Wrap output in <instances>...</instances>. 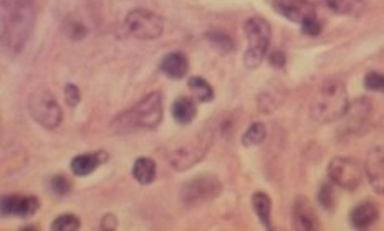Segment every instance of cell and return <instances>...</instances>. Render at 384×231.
<instances>
[{"label": "cell", "instance_id": "6da1fadb", "mask_svg": "<svg viewBox=\"0 0 384 231\" xmlns=\"http://www.w3.org/2000/svg\"><path fill=\"white\" fill-rule=\"evenodd\" d=\"M33 0H2V46L10 55L25 48L35 25Z\"/></svg>", "mask_w": 384, "mask_h": 231}, {"label": "cell", "instance_id": "7a4b0ae2", "mask_svg": "<svg viewBox=\"0 0 384 231\" xmlns=\"http://www.w3.org/2000/svg\"><path fill=\"white\" fill-rule=\"evenodd\" d=\"M348 109H350V100H348L346 86L336 78H328L321 83L310 107L311 117L321 124L343 119Z\"/></svg>", "mask_w": 384, "mask_h": 231}, {"label": "cell", "instance_id": "3957f363", "mask_svg": "<svg viewBox=\"0 0 384 231\" xmlns=\"http://www.w3.org/2000/svg\"><path fill=\"white\" fill-rule=\"evenodd\" d=\"M162 121V95L152 91L136 102L130 111L118 117L121 129H156Z\"/></svg>", "mask_w": 384, "mask_h": 231}, {"label": "cell", "instance_id": "277c9868", "mask_svg": "<svg viewBox=\"0 0 384 231\" xmlns=\"http://www.w3.org/2000/svg\"><path fill=\"white\" fill-rule=\"evenodd\" d=\"M244 32L247 37V51H245L244 63L249 70H255L267 58L270 40H272V28L265 18L250 17L244 23Z\"/></svg>", "mask_w": 384, "mask_h": 231}, {"label": "cell", "instance_id": "5b68a950", "mask_svg": "<svg viewBox=\"0 0 384 231\" xmlns=\"http://www.w3.org/2000/svg\"><path fill=\"white\" fill-rule=\"evenodd\" d=\"M222 193V182L212 173H201L182 185L179 190V200L184 207L194 208L209 203Z\"/></svg>", "mask_w": 384, "mask_h": 231}, {"label": "cell", "instance_id": "8992f818", "mask_svg": "<svg viewBox=\"0 0 384 231\" xmlns=\"http://www.w3.org/2000/svg\"><path fill=\"white\" fill-rule=\"evenodd\" d=\"M212 144L211 132H204V134L194 137L191 142L184 144V146L174 149L167 156V162L176 172H184L197 166L199 162L204 161L206 154Z\"/></svg>", "mask_w": 384, "mask_h": 231}, {"label": "cell", "instance_id": "52a82bcc", "mask_svg": "<svg viewBox=\"0 0 384 231\" xmlns=\"http://www.w3.org/2000/svg\"><path fill=\"white\" fill-rule=\"evenodd\" d=\"M28 111L37 124L50 131L56 129L63 119L58 101L48 90H37L30 96Z\"/></svg>", "mask_w": 384, "mask_h": 231}, {"label": "cell", "instance_id": "ba28073f", "mask_svg": "<svg viewBox=\"0 0 384 231\" xmlns=\"http://www.w3.org/2000/svg\"><path fill=\"white\" fill-rule=\"evenodd\" d=\"M126 28L137 40H156L165 32V22L160 15L146 9H135L126 15Z\"/></svg>", "mask_w": 384, "mask_h": 231}, {"label": "cell", "instance_id": "9c48e42d", "mask_svg": "<svg viewBox=\"0 0 384 231\" xmlns=\"http://www.w3.org/2000/svg\"><path fill=\"white\" fill-rule=\"evenodd\" d=\"M365 168L350 157H335L328 163V177L338 187L346 190H356L363 182Z\"/></svg>", "mask_w": 384, "mask_h": 231}, {"label": "cell", "instance_id": "30bf717a", "mask_svg": "<svg viewBox=\"0 0 384 231\" xmlns=\"http://www.w3.org/2000/svg\"><path fill=\"white\" fill-rule=\"evenodd\" d=\"M274 10L294 23L303 25L316 18V7L311 0H272Z\"/></svg>", "mask_w": 384, "mask_h": 231}, {"label": "cell", "instance_id": "8fae6325", "mask_svg": "<svg viewBox=\"0 0 384 231\" xmlns=\"http://www.w3.org/2000/svg\"><path fill=\"white\" fill-rule=\"evenodd\" d=\"M40 202L37 197H22V195H5L2 198L4 217H17V218H30L38 212Z\"/></svg>", "mask_w": 384, "mask_h": 231}, {"label": "cell", "instance_id": "7c38bea8", "mask_svg": "<svg viewBox=\"0 0 384 231\" xmlns=\"http://www.w3.org/2000/svg\"><path fill=\"white\" fill-rule=\"evenodd\" d=\"M365 173L371 188L378 195H384V149L378 146L368 152L365 161Z\"/></svg>", "mask_w": 384, "mask_h": 231}, {"label": "cell", "instance_id": "4fadbf2b", "mask_svg": "<svg viewBox=\"0 0 384 231\" xmlns=\"http://www.w3.org/2000/svg\"><path fill=\"white\" fill-rule=\"evenodd\" d=\"M291 220H294V228L301 231H315L320 230V218L316 215L315 208L311 207L308 200L300 197L295 200L294 210H291Z\"/></svg>", "mask_w": 384, "mask_h": 231}, {"label": "cell", "instance_id": "5bb4252c", "mask_svg": "<svg viewBox=\"0 0 384 231\" xmlns=\"http://www.w3.org/2000/svg\"><path fill=\"white\" fill-rule=\"evenodd\" d=\"M110 161V154L105 151H96L88 154H80L70 163L71 172L76 177H88L93 173L100 166Z\"/></svg>", "mask_w": 384, "mask_h": 231}, {"label": "cell", "instance_id": "9a60e30c", "mask_svg": "<svg viewBox=\"0 0 384 231\" xmlns=\"http://www.w3.org/2000/svg\"><path fill=\"white\" fill-rule=\"evenodd\" d=\"M380 217V207L375 202H363L351 210L350 222L356 230H368Z\"/></svg>", "mask_w": 384, "mask_h": 231}, {"label": "cell", "instance_id": "2e32d148", "mask_svg": "<svg viewBox=\"0 0 384 231\" xmlns=\"http://www.w3.org/2000/svg\"><path fill=\"white\" fill-rule=\"evenodd\" d=\"M160 68L167 78L182 80L189 71V60L181 51H174V53H169L161 60Z\"/></svg>", "mask_w": 384, "mask_h": 231}, {"label": "cell", "instance_id": "e0dca14e", "mask_svg": "<svg viewBox=\"0 0 384 231\" xmlns=\"http://www.w3.org/2000/svg\"><path fill=\"white\" fill-rule=\"evenodd\" d=\"M171 114L177 124H181V126L191 124L197 116L196 102H194L191 97H186V96L177 97L171 106Z\"/></svg>", "mask_w": 384, "mask_h": 231}, {"label": "cell", "instance_id": "ac0fdd59", "mask_svg": "<svg viewBox=\"0 0 384 231\" xmlns=\"http://www.w3.org/2000/svg\"><path fill=\"white\" fill-rule=\"evenodd\" d=\"M370 114H371V102L368 101L366 97H361V100H356L353 104H350V109H348L345 117L348 119V126L358 131L361 129L363 124L368 121Z\"/></svg>", "mask_w": 384, "mask_h": 231}, {"label": "cell", "instance_id": "d6986e66", "mask_svg": "<svg viewBox=\"0 0 384 231\" xmlns=\"http://www.w3.org/2000/svg\"><path fill=\"white\" fill-rule=\"evenodd\" d=\"M252 207L264 228L272 230V200L267 193L257 192L252 195Z\"/></svg>", "mask_w": 384, "mask_h": 231}, {"label": "cell", "instance_id": "ffe728a7", "mask_svg": "<svg viewBox=\"0 0 384 231\" xmlns=\"http://www.w3.org/2000/svg\"><path fill=\"white\" fill-rule=\"evenodd\" d=\"M133 177L140 185H150L156 178V162L150 157H137L133 166Z\"/></svg>", "mask_w": 384, "mask_h": 231}, {"label": "cell", "instance_id": "44dd1931", "mask_svg": "<svg viewBox=\"0 0 384 231\" xmlns=\"http://www.w3.org/2000/svg\"><path fill=\"white\" fill-rule=\"evenodd\" d=\"M189 90H191L192 96L196 97L197 101L201 102H209L214 100V90L212 86L207 83L206 80L201 78V76H192L191 80H189Z\"/></svg>", "mask_w": 384, "mask_h": 231}, {"label": "cell", "instance_id": "7402d4cb", "mask_svg": "<svg viewBox=\"0 0 384 231\" xmlns=\"http://www.w3.org/2000/svg\"><path fill=\"white\" fill-rule=\"evenodd\" d=\"M267 137V127H265L262 122H254L252 126H249V129L244 132L242 136V144L245 147H254L260 146Z\"/></svg>", "mask_w": 384, "mask_h": 231}, {"label": "cell", "instance_id": "603a6c76", "mask_svg": "<svg viewBox=\"0 0 384 231\" xmlns=\"http://www.w3.org/2000/svg\"><path fill=\"white\" fill-rule=\"evenodd\" d=\"M207 38H209V42H211V45L214 46V48H216L219 53H222V55H227V53H230V51H234V48H235L234 40L230 38L227 33L219 32V30L209 32Z\"/></svg>", "mask_w": 384, "mask_h": 231}, {"label": "cell", "instance_id": "cb8c5ba5", "mask_svg": "<svg viewBox=\"0 0 384 231\" xmlns=\"http://www.w3.org/2000/svg\"><path fill=\"white\" fill-rule=\"evenodd\" d=\"M50 228L53 231H76L81 228V222L75 215H60L58 218L53 220Z\"/></svg>", "mask_w": 384, "mask_h": 231}, {"label": "cell", "instance_id": "d4e9b609", "mask_svg": "<svg viewBox=\"0 0 384 231\" xmlns=\"http://www.w3.org/2000/svg\"><path fill=\"white\" fill-rule=\"evenodd\" d=\"M361 2L363 0H326V5L336 15H348L356 7H360Z\"/></svg>", "mask_w": 384, "mask_h": 231}, {"label": "cell", "instance_id": "484cf974", "mask_svg": "<svg viewBox=\"0 0 384 231\" xmlns=\"http://www.w3.org/2000/svg\"><path fill=\"white\" fill-rule=\"evenodd\" d=\"M365 88L373 92H383L384 95V73L378 71H370L365 76Z\"/></svg>", "mask_w": 384, "mask_h": 231}, {"label": "cell", "instance_id": "4316f807", "mask_svg": "<svg viewBox=\"0 0 384 231\" xmlns=\"http://www.w3.org/2000/svg\"><path fill=\"white\" fill-rule=\"evenodd\" d=\"M50 190H52L55 195H58V197H63V195L70 193L71 182L65 176H55L52 177V181H50Z\"/></svg>", "mask_w": 384, "mask_h": 231}, {"label": "cell", "instance_id": "83f0119b", "mask_svg": "<svg viewBox=\"0 0 384 231\" xmlns=\"http://www.w3.org/2000/svg\"><path fill=\"white\" fill-rule=\"evenodd\" d=\"M318 202L325 210H331L335 207V193L330 183H323L318 190Z\"/></svg>", "mask_w": 384, "mask_h": 231}, {"label": "cell", "instance_id": "f1b7e54d", "mask_svg": "<svg viewBox=\"0 0 384 231\" xmlns=\"http://www.w3.org/2000/svg\"><path fill=\"white\" fill-rule=\"evenodd\" d=\"M65 101L70 107H76L80 104L81 91L78 90V86H75V85L65 86Z\"/></svg>", "mask_w": 384, "mask_h": 231}, {"label": "cell", "instance_id": "f546056e", "mask_svg": "<svg viewBox=\"0 0 384 231\" xmlns=\"http://www.w3.org/2000/svg\"><path fill=\"white\" fill-rule=\"evenodd\" d=\"M66 33L70 35V38L81 40L86 35V28L80 22H68V27H66Z\"/></svg>", "mask_w": 384, "mask_h": 231}, {"label": "cell", "instance_id": "4dcf8cb0", "mask_svg": "<svg viewBox=\"0 0 384 231\" xmlns=\"http://www.w3.org/2000/svg\"><path fill=\"white\" fill-rule=\"evenodd\" d=\"M301 32L310 35V37H316V35L321 33V23L316 18H311L301 25Z\"/></svg>", "mask_w": 384, "mask_h": 231}, {"label": "cell", "instance_id": "1f68e13d", "mask_svg": "<svg viewBox=\"0 0 384 231\" xmlns=\"http://www.w3.org/2000/svg\"><path fill=\"white\" fill-rule=\"evenodd\" d=\"M269 63L274 66V68L276 70H281L286 63V58H285V53L284 51H272V53L269 55Z\"/></svg>", "mask_w": 384, "mask_h": 231}, {"label": "cell", "instance_id": "d6a6232c", "mask_svg": "<svg viewBox=\"0 0 384 231\" xmlns=\"http://www.w3.org/2000/svg\"><path fill=\"white\" fill-rule=\"evenodd\" d=\"M116 225H118V220L115 215H106V217H103V220H101L100 223V228L101 230H116Z\"/></svg>", "mask_w": 384, "mask_h": 231}]
</instances>
